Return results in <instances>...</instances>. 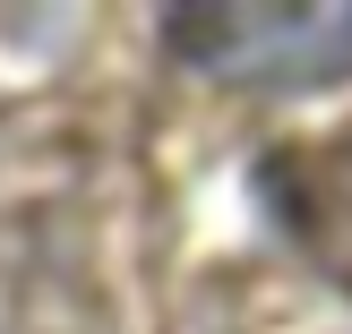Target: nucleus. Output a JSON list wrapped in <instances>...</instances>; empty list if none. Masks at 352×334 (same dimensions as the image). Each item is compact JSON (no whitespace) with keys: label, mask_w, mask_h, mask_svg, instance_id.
Listing matches in <instances>:
<instances>
[{"label":"nucleus","mask_w":352,"mask_h":334,"mask_svg":"<svg viewBox=\"0 0 352 334\" xmlns=\"http://www.w3.org/2000/svg\"><path fill=\"white\" fill-rule=\"evenodd\" d=\"M164 34L181 60L232 86H327L352 77V9H172Z\"/></svg>","instance_id":"nucleus-1"}]
</instances>
